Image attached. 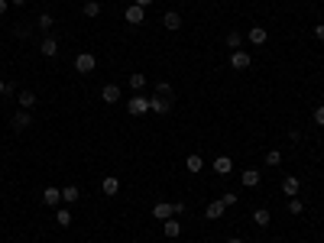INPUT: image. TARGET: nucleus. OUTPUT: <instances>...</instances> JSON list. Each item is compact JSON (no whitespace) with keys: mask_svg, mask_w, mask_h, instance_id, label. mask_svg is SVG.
I'll return each mask as SVG.
<instances>
[{"mask_svg":"<svg viewBox=\"0 0 324 243\" xmlns=\"http://www.w3.org/2000/svg\"><path fill=\"white\" fill-rule=\"evenodd\" d=\"M169 97H149V114H165L169 110Z\"/></svg>","mask_w":324,"mask_h":243,"instance_id":"17","label":"nucleus"},{"mask_svg":"<svg viewBox=\"0 0 324 243\" xmlns=\"http://www.w3.org/2000/svg\"><path fill=\"white\" fill-rule=\"evenodd\" d=\"M224 211H227L224 201H211V204L204 207V217H208V220H220V217H224Z\"/></svg>","mask_w":324,"mask_h":243,"instance_id":"11","label":"nucleus"},{"mask_svg":"<svg viewBox=\"0 0 324 243\" xmlns=\"http://www.w3.org/2000/svg\"><path fill=\"white\" fill-rule=\"evenodd\" d=\"M253 220H256L259 227H269V220H272L269 207H256V211H253Z\"/></svg>","mask_w":324,"mask_h":243,"instance_id":"19","label":"nucleus"},{"mask_svg":"<svg viewBox=\"0 0 324 243\" xmlns=\"http://www.w3.org/2000/svg\"><path fill=\"white\" fill-rule=\"evenodd\" d=\"M314 39H318V43H324V23L314 26Z\"/></svg>","mask_w":324,"mask_h":243,"instance_id":"33","label":"nucleus"},{"mask_svg":"<svg viewBox=\"0 0 324 243\" xmlns=\"http://www.w3.org/2000/svg\"><path fill=\"white\" fill-rule=\"evenodd\" d=\"M30 123H33V114H30V110H17V114H13V120H10V127L17 130V133H23V130H30Z\"/></svg>","mask_w":324,"mask_h":243,"instance_id":"4","label":"nucleus"},{"mask_svg":"<svg viewBox=\"0 0 324 243\" xmlns=\"http://www.w3.org/2000/svg\"><path fill=\"white\" fill-rule=\"evenodd\" d=\"M17 101H20V110H33L39 97L33 94V91H20V94H17Z\"/></svg>","mask_w":324,"mask_h":243,"instance_id":"16","label":"nucleus"},{"mask_svg":"<svg viewBox=\"0 0 324 243\" xmlns=\"http://www.w3.org/2000/svg\"><path fill=\"white\" fill-rule=\"evenodd\" d=\"M101 101H104V104H117V101H120V88H117V85H104V88H101Z\"/></svg>","mask_w":324,"mask_h":243,"instance_id":"13","label":"nucleus"},{"mask_svg":"<svg viewBox=\"0 0 324 243\" xmlns=\"http://www.w3.org/2000/svg\"><path fill=\"white\" fill-rule=\"evenodd\" d=\"M162 26H165V30H172V33H175V30H182V17H178L175 10L162 13Z\"/></svg>","mask_w":324,"mask_h":243,"instance_id":"12","label":"nucleus"},{"mask_svg":"<svg viewBox=\"0 0 324 243\" xmlns=\"http://www.w3.org/2000/svg\"><path fill=\"white\" fill-rule=\"evenodd\" d=\"M55 224L59 227H72V211H68V207H59V211H55Z\"/></svg>","mask_w":324,"mask_h":243,"instance_id":"21","label":"nucleus"},{"mask_svg":"<svg viewBox=\"0 0 324 243\" xmlns=\"http://www.w3.org/2000/svg\"><path fill=\"white\" fill-rule=\"evenodd\" d=\"M298 188H301L298 175H285V178H282V191H285L288 198H298Z\"/></svg>","mask_w":324,"mask_h":243,"instance_id":"7","label":"nucleus"},{"mask_svg":"<svg viewBox=\"0 0 324 243\" xmlns=\"http://www.w3.org/2000/svg\"><path fill=\"white\" fill-rule=\"evenodd\" d=\"M94 68H98V59H94L91 52H78V55H75V72H81V75H91Z\"/></svg>","mask_w":324,"mask_h":243,"instance_id":"1","label":"nucleus"},{"mask_svg":"<svg viewBox=\"0 0 324 243\" xmlns=\"http://www.w3.org/2000/svg\"><path fill=\"white\" fill-rule=\"evenodd\" d=\"M314 123H318V127H324V104H318V107H314Z\"/></svg>","mask_w":324,"mask_h":243,"instance_id":"32","label":"nucleus"},{"mask_svg":"<svg viewBox=\"0 0 324 243\" xmlns=\"http://www.w3.org/2000/svg\"><path fill=\"white\" fill-rule=\"evenodd\" d=\"M162 233H165V237H169V240H175V237H178V233H182V224H178V220H175V217H169V220H162Z\"/></svg>","mask_w":324,"mask_h":243,"instance_id":"14","label":"nucleus"},{"mask_svg":"<svg viewBox=\"0 0 324 243\" xmlns=\"http://www.w3.org/2000/svg\"><path fill=\"white\" fill-rule=\"evenodd\" d=\"M250 43L253 46H263L266 43V30H263V26H253V30H250Z\"/></svg>","mask_w":324,"mask_h":243,"instance_id":"25","label":"nucleus"},{"mask_svg":"<svg viewBox=\"0 0 324 243\" xmlns=\"http://www.w3.org/2000/svg\"><path fill=\"white\" fill-rule=\"evenodd\" d=\"M185 165H188V172H201L204 169V159L198 156V152H191V156L185 159Z\"/></svg>","mask_w":324,"mask_h":243,"instance_id":"22","label":"nucleus"},{"mask_svg":"<svg viewBox=\"0 0 324 243\" xmlns=\"http://www.w3.org/2000/svg\"><path fill=\"white\" fill-rule=\"evenodd\" d=\"M153 217H156V220L175 217V207H172V201H156V204H153Z\"/></svg>","mask_w":324,"mask_h":243,"instance_id":"5","label":"nucleus"},{"mask_svg":"<svg viewBox=\"0 0 324 243\" xmlns=\"http://www.w3.org/2000/svg\"><path fill=\"white\" fill-rule=\"evenodd\" d=\"M220 201H224V207H233V204H240L237 191H227V194H224V198H220Z\"/></svg>","mask_w":324,"mask_h":243,"instance_id":"31","label":"nucleus"},{"mask_svg":"<svg viewBox=\"0 0 324 243\" xmlns=\"http://www.w3.org/2000/svg\"><path fill=\"white\" fill-rule=\"evenodd\" d=\"M266 165H272V169L282 165V152L279 149H266Z\"/></svg>","mask_w":324,"mask_h":243,"instance_id":"28","label":"nucleus"},{"mask_svg":"<svg viewBox=\"0 0 324 243\" xmlns=\"http://www.w3.org/2000/svg\"><path fill=\"white\" fill-rule=\"evenodd\" d=\"M259 178H263V175H259L256 169H243V172H240V185H246V188H256Z\"/></svg>","mask_w":324,"mask_h":243,"instance_id":"10","label":"nucleus"},{"mask_svg":"<svg viewBox=\"0 0 324 243\" xmlns=\"http://www.w3.org/2000/svg\"><path fill=\"white\" fill-rule=\"evenodd\" d=\"M7 91V81H0V94H4Z\"/></svg>","mask_w":324,"mask_h":243,"instance_id":"37","label":"nucleus"},{"mask_svg":"<svg viewBox=\"0 0 324 243\" xmlns=\"http://www.w3.org/2000/svg\"><path fill=\"white\" fill-rule=\"evenodd\" d=\"M101 191H104L107 198H114V194H120V178H117V175H107L104 182H101Z\"/></svg>","mask_w":324,"mask_h":243,"instance_id":"9","label":"nucleus"},{"mask_svg":"<svg viewBox=\"0 0 324 243\" xmlns=\"http://www.w3.org/2000/svg\"><path fill=\"white\" fill-rule=\"evenodd\" d=\"M127 110H130L133 117H143V114H149V97H140V94H133V97L127 101Z\"/></svg>","mask_w":324,"mask_h":243,"instance_id":"2","label":"nucleus"},{"mask_svg":"<svg viewBox=\"0 0 324 243\" xmlns=\"http://www.w3.org/2000/svg\"><path fill=\"white\" fill-rule=\"evenodd\" d=\"M230 169H233V162H230L227 156H217V159H214V172H217V175H227Z\"/></svg>","mask_w":324,"mask_h":243,"instance_id":"20","label":"nucleus"},{"mask_svg":"<svg viewBox=\"0 0 324 243\" xmlns=\"http://www.w3.org/2000/svg\"><path fill=\"white\" fill-rule=\"evenodd\" d=\"M227 46H230V52H237V49L243 46V39H240V33H237V30L227 33Z\"/></svg>","mask_w":324,"mask_h":243,"instance_id":"27","label":"nucleus"},{"mask_svg":"<svg viewBox=\"0 0 324 243\" xmlns=\"http://www.w3.org/2000/svg\"><path fill=\"white\" fill-rule=\"evenodd\" d=\"M39 52H43L46 59H52V55H59V39H55V36H46L43 43H39Z\"/></svg>","mask_w":324,"mask_h":243,"instance_id":"8","label":"nucleus"},{"mask_svg":"<svg viewBox=\"0 0 324 243\" xmlns=\"http://www.w3.org/2000/svg\"><path fill=\"white\" fill-rule=\"evenodd\" d=\"M4 13H7V0H0V17H4Z\"/></svg>","mask_w":324,"mask_h":243,"instance_id":"35","label":"nucleus"},{"mask_svg":"<svg viewBox=\"0 0 324 243\" xmlns=\"http://www.w3.org/2000/svg\"><path fill=\"white\" fill-rule=\"evenodd\" d=\"M78 198H81L78 185H65V188H62V201H68V204H72V201H78Z\"/></svg>","mask_w":324,"mask_h":243,"instance_id":"23","label":"nucleus"},{"mask_svg":"<svg viewBox=\"0 0 324 243\" xmlns=\"http://www.w3.org/2000/svg\"><path fill=\"white\" fill-rule=\"evenodd\" d=\"M156 97H172V85L169 81H159V85H156Z\"/></svg>","mask_w":324,"mask_h":243,"instance_id":"30","label":"nucleus"},{"mask_svg":"<svg viewBox=\"0 0 324 243\" xmlns=\"http://www.w3.org/2000/svg\"><path fill=\"white\" fill-rule=\"evenodd\" d=\"M133 4H136V7H143V10H146V7L153 4V0H133Z\"/></svg>","mask_w":324,"mask_h":243,"instance_id":"34","label":"nucleus"},{"mask_svg":"<svg viewBox=\"0 0 324 243\" xmlns=\"http://www.w3.org/2000/svg\"><path fill=\"white\" fill-rule=\"evenodd\" d=\"M10 4H13V7H23V4H26V0H10Z\"/></svg>","mask_w":324,"mask_h":243,"instance_id":"36","label":"nucleus"},{"mask_svg":"<svg viewBox=\"0 0 324 243\" xmlns=\"http://www.w3.org/2000/svg\"><path fill=\"white\" fill-rule=\"evenodd\" d=\"M59 201H62V191L55 188V185H49V188L43 191V204H49V207H59Z\"/></svg>","mask_w":324,"mask_h":243,"instance_id":"15","label":"nucleus"},{"mask_svg":"<svg viewBox=\"0 0 324 243\" xmlns=\"http://www.w3.org/2000/svg\"><path fill=\"white\" fill-rule=\"evenodd\" d=\"M305 211V201H298V198H288V214H301Z\"/></svg>","mask_w":324,"mask_h":243,"instance_id":"29","label":"nucleus"},{"mask_svg":"<svg viewBox=\"0 0 324 243\" xmlns=\"http://www.w3.org/2000/svg\"><path fill=\"white\" fill-rule=\"evenodd\" d=\"M36 26H39V30H43V33H49V30H52V26H55V17H52V13H39V20H36Z\"/></svg>","mask_w":324,"mask_h":243,"instance_id":"24","label":"nucleus"},{"mask_svg":"<svg viewBox=\"0 0 324 243\" xmlns=\"http://www.w3.org/2000/svg\"><path fill=\"white\" fill-rule=\"evenodd\" d=\"M127 81H130V88H133L136 94H140L143 88H146V75H143V72H130V78H127Z\"/></svg>","mask_w":324,"mask_h":243,"instance_id":"18","label":"nucleus"},{"mask_svg":"<svg viewBox=\"0 0 324 243\" xmlns=\"http://www.w3.org/2000/svg\"><path fill=\"white\" fill-rule=\"evenodd\" d=\"M227 243H243V240H240V237H233V240H227Z\"/></svg>","mask_w":324,"mask_h":243,"instance_id":"38","label":"nucleus"},{"mask_svg":"<svg viewBox=\"0 0 324 243\" xmlns=\"http://www.w3.org/2000/svg\"><path fill=\"white\" fill-rule=\"evenodd\" d=\"M98 13H101V4H98V0H85V17L94 20Z\"/></svg>","mask_w":324,"mask_h":243,"instance_id":"26","label":"nucleus"},{"mask_svg":"<svg viewBox=\"0 0 324 243\" xmlns=\"http://www.w3.org/2000/svg\"><path fill=\"white\" fill-rule=\"evenodd\" d=\"M253 65L250 52H243V49H237V52H230V68H237V72H246V68Z\"/></svg>","mask_w":324,"mask_h":243,"instance_id":"3","label":"nucleus"},{"mask_svg":"<svg viewBox=\"0 0 324 243\" xmlns=\"http://www.w3.org/2000/svg\"><path fill=\"white\" fill-rule=\"evenodd\" d=\"M123 20H127L130 26H140L143 20H146V10H143V7H136V4H130L127 13H123Z\"/></svg>","mask_w":324,"mask_h":243,"instance_id":"6","label":"nucleus"}]
</instances>
